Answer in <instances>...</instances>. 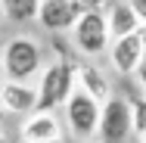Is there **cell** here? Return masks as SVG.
<instances>
[{"label":"cell","mask_w":146,"mask_h":143,"mask_svg":"<svg viewBox=\"0 0 146 143\" xmlns=\"http://www.w3.org/2000/svg\"><path fill=\"white\" fill-rule=\"evenodd\" d=\"M0 65H3L6 81H34L44 72V50L34 37L19 34L13 41H6V47L0 53Z\"/></svg>","instance_id":"6da1fadb"},{"label":"cell","mask_w":146,"mask_h":143,"mask_svg":"<svg viewBox=\"0 0 146 143\" xmlns=\"http://www.w3.org/2000/svg\"><path fill=\"white\" fill-rule=\"evenodd\" d=\"M75 65L68 59H53L50 65H44L40 78H37V109L40 112H56L59 106L68 103V96L75 93Z\"/></svg>","instance_id":"7a4b0ae2"},{"label":"cell","mask_w":146,"mask_h":143,"mask_svg":"<svg viewBox=\"0 0 146 143\" xmlns=\"http://www.w3.org/2000/svg\"><path fill=\"white\" fill-rule=\"evenodd\" d=\"M72 44L84 53V56H103L112 47V34L106 22V9H84L81 19L72 28Z\"/></svg>","instance_id":"3957f363"},{"label":"cell","mask_w":146,"mask_h":143,"mask_svg":"<svg viewBox=\"0 0 146 143\" xmlns=\"http://www.w3.org/2000/svg\"><path fill=\"white\" fill-rule=\"evenodd\" d=\"M100 115H103V103L93 100L87 90L75 87V93H72L68 103H65V121H68L72 137H78V140H93L96 131H100Z\"/></svg>","instance_id":"277c9868"},{"label":"cell","mask_w":146,"mask_h":143,"mask_svg":"<svg viewBox=\"0 0 146 143\" xmlns=\"http://www.w3.org/2000/svg\"><path fill=\"white\" fill-rule=\"evenodd\" d=\"M131 134H134V103L112 93V96L103 103L96 140L100 143H124Z\"/></svg>","instance_id":"5b68a950"},{"label":"cell","mask_w":146,"mask_h":143,"mask_svg":"<svg viewBox=\"0 0 146 143\" xmlns=\"http://www.w3.org/2000/svg\"><path fill=\"white\" fill-rule=\"evenodd\" d=\"M81 13H84V6L78 0H40L37 22L50 34H62V31L75 28V22L81 19Z\"/></svg>","instance_id":"8992f818"},{"label":"cell","mask_w":146,"mask_h":143,"mask_svg":"<svg viewBox=\"0 0 146 143\" xmlns=\"http://www.w3.org/2000/svg\"><path fill=\"white\" fill-rule=\"evenodd\" d=\"M0 106L9 115L37 112V84L31 81H0Z\"/></svg>","instance_id":"52a82bcc"},{"label":"cell","mask_w":146,"mask_h":143,"mask_svg":"<svg viewBox=\"0 0 146 143\" xmlns=\"http://www.w3.org/2000/svg\"><path fill=\"white\" fill-rule=\"evenodd\" d=\"M146 59V47L140 41V34H127V37H118L109 47V62L118 75H137L140 62Z\"/></svg>","instance_id":"ba28073f"},{"label":"cell","mask_w":146,"mask_h":143,"mask_svg":"<svg viewBox=\"0 0 146 143\" xmlns=\"http://www.w3.org/2000/svg\"><path fill=\"white\" fill-rule=\"evenodd\" d=\"M62 137V128H59V118L53 112H31L22 118L19 124V140L22 143H37V140H53Z\"/></svg>","instance_id":"9c48e42d"},{"label":"cell","mask_w":146,"mask_h":143,"mask_svg":"<svg viewBox=\"0 0 146 143\" xmlns=\"http://www.w3.org/2000/svg\"><path fill=\"white\" fill-rule=\"evenodd\" d=\"M106 22H109V34H112V41L140 31V16L131 9L127 0H112V3L106 6Z\"/></svg>","instance_id":"30bf717a"},{"label":"cell","mask_w":146,"mask_h":143,"mask_svg":"<svg viewBox=\"0 0 146 143\" xmlns=\"http://www.w3.org/2000/svg\"><path fill=\"white\" fill-rule=\"evenodd\" d=\"M75 81H78L81 90H87L90 96H93V100H100V103H106V100L112 96V84H109V78H106L96 65H90V62L75 65Z\"/></svg>","instance_id":"8fae6325"},{"label":"cell","mask_w":146,"mask_h":143,"mask_svg":"<svg viewBox=\"0 0 146 143\" xmlns=\"http://www.w3.org/2000/svg\"><path fill=\"white\" fill-rule=\"evenodd\" d=\"M0 3H3L6 19H13V22H37L40 0H0Z\"/></svg>","instance_id":"7c38bea8"},{"label":"cell","mask_w":146,"mask_h":143,"mask_svg":"<svg viewBox=\"0 0 146 143\" xmlns=\"http://www.w3.org/2000/svg\"><path fill=\"white\" fill-rule=\"evenodd\" d=\"M134 103V134L143 137L146 134V100H131Z\"/></svg>","instance_id":"4fadbf2b"},{"label":"cell","mask_w":146,"mask_h":143,"mask_svg":"<svg viewBox=\"0 0 146 143\" xmlns=\"http://www.w3.org/2000/svg\"><path fill=\"white\" fill-rule=\"evenodd\" d=\"M78 3H81L84 9H106L112 0H78Z\"/></svg>","instance_id":"5bb4252c"},{"label":"cell","mask_w":146,"mask_h":143,"mask_svg":"<svg viewBox=\"0 0 146 143\" xmlns=\"http://www.w3.org/2000/svg\"><path fill=\"white\" fill-rule=\"evenodd\" d=\"M131 3V9L140 16V22H146V0H127Z\"/></svg>","instance_id":"9a60e30c"},{"label":"cell","mask_w":146,"mask_h":143,"mask_svg":"<svg viewBox=\"0 0 146 143\" xmlns=\"http://www.w3.org/2000/svg\"><path fill=\"white\" fill-rule=\"evenodd\" d=\"M134 78H137V84H140V87L146 90V59L140 62V69H137V75H134Z\"/></svg>","instance_id":"2e32d148"},{"label":"cell","mask_w":146,"mask_h":143,"mask_svg":"<svg viewBox=\"0 0 146 143\" xmlns=\"http://www.w3.org/2000/svg\"><path fill=\"white\" fill-rule=\"evenodd\" d=\"M6 109H3V106H0V137H3V134H6Z\"/></svg>","instance_id":"e0dca14e"},{"label":"cell","mask_w":146,"mask_h":143,"mask_svg":"<svg viewBox=\"0 0 146 143\" xmlns=\"http://www.w3.org/2000/svg\"><path fill=\"white\" fill-rule=\"evenodd\" d=\"M137 34H140V41H143V47H146V22H140V31Z\"/></svg>","instance_id":"ac0fdd59"},{"label":"cell","mask_w":146,"mask_h":143,"mask_svg":"<svg viewBox=\"0 0 146 143\" xmlns=\"http://www.w3.org/2000/svg\"><path fill=\"white\" fill-rule=\"evenodd\" d=\"M37 143H68L65 137H53V140H37Z\"/></svg>","instance_id":"d6986e66"},{"label":"cell","mask_w":146,"mask_h":143,"mask_svg":"<svg viewBox=\"0 0 146 143\" xmlns=\"http://www.w3.org/2000/svg\"><path fill=\"white\" fill-rule=\"evenodd\" d=\"M3 19H6V13H3V3H0V22H3Z\"/></svg>","instance_id":"ffe728a7"},{"label":"cell","mask_w":146,"mask_h":143,"mask_svg":"<svg viewBox=\"0 0 146 143\" xmlns=\"http://www.w3.org/2000/svg\"><path fill=\"white\" fill-rule=\"evenodd\" d=\"M81 143H100V140H81Z\"/></svg>","instance_id":"44dd1931"},{"label":"cell","mask_w":146,"mask_h":143,"mask_svg":"<svg viewBox=\"0 0 146 143\" xmlns=\"http://www.w3.org/2000/svg\"><path fill=\"white\" fill-rule=\"evenodd\" d=\"M0 143H9V140H6V137H0Z\"/></svg>","instance_id":"7402d4cb"},{"label":"cell","mask_w":146,"mask_h":143,"mask_svg":"<svg viewBox=\"0 0 146 143\" xmlns=\"http://www.w3.org/2000/svg\"><path fill=\"white\" fill-rule=\"evenodd\" d=\"M140 140H143V143H146V134H143V137H140Z\"/></svg>","instance_id":"603a6c76"},{"label":"cell","mask_w":146,"mask_h":143,"mask_svg":"<svg viewBox=\"0 0 146 143\" xmlns=\"http://www.w3.org/2000/svg\"><path fill=\"white\" fill-rule=\"evenodd\" d=\"M0 72H3V65H0Z\"/></svg>","instance_id":"cb8c5ba5"}]
</instances>
